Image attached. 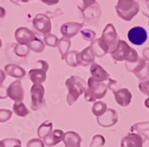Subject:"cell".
Returning <instances> with one entry per match:
<instances>
[{"mask_svg": "<svg viewBox=\"0 0 149 147\" xmlns=\"http://www.w3.org/2000/svg\"><path fill=\"white\" fill-rule=\"evenodd\" d=\"M102 38L104 41L109 47V53L112 52L116 48L119 40L118 34L114 25L111 23H108L103 30Z\"/></svg>", "mask_w": 149, "mask_h": 147, "instance_id": "ba28073f", "label": "cell"}, {"mask_svg": "<svg viewBox=\"0 0 149 147\" xmlns=\"http://www.w3.org/2000/svg\"><path fill=\"white\" fill-rule=\"evenodd\" d=\"M115 97L116 103L122 107H126L130 105L132 94L127 88H120L119 90L113 92Z\"/></svg>", "mask_w": 149, "mask_h": 147, "instance_id": "2e32d148", "label": "cell"}, {"mask_svg": "<svg viewBox=\"0 0 149 147\" xmlns=\"http://www.w3.org/2000/svg\"><path fill=\"white\" fill-rule=\"evenodd\" d=\"M88 88L84 93V99L87 102H95L104 97L107 93V87L103 82H97L90 77L87 81Z\"/></svg>", "mask_w": 149, "mask_h": 147, "instance_id": "277c9868", "label": "cell"}, {"mask_svg": "<svg viewBox=\"0 0 149 147\" xmlns=\"http://www.w3.org/2000/svg\"><path fill=\"white\" fill-rule=\"evenodd\" d=\"M7 97L10 99L14 100L15 102H21L24 99L25 91L22 86L21 80L17 79L12 82L7 89Z\"/></svg>", "mask_w": 149, "mask_h": 147, "instance_id": "9c48e42d", "label": "cell"}, {"mask_svg": "<svg viewBox=\"0 0 149 147\" xmlns=\"http://www.w3.org/2000/svg\"><path fill=\"white\" fill-rule=\"evenodd\" d=\"M139 9L142 14L149 17V0H138Z\"/></svg>", "mask_w": 149, "mask_h": 147, "instance_id": "1f68e13d", "label": "cell"}, {"mask_svg": "<svg viewBox=\"0 0 149 147\" xmlns=\"http://www.w3.org/2000/svg\"><path fill=\"white\" fill-rule=\"evenodd\" d=\"M84 23L69 22L63 23L61 27V33L63 37L70 40L76 35L83 28Z\"/></svg>", "mask_w": 149, "mask_h": 147, "instance_id": "7c38bea8", "label": "cell"}, {"mask_svg": "<svg viewBox=\"0 0 149 147\" xmlns=\"http://www.w3.org/2000/svg\"><path fill=\"white\" fill-rule=\"evenodd\" d=\"M77 62L78 65L84 66H88L95 62V55L92 52L90 46L85 48L81 52L78 53L77 56Z\"/></svg>", "mask_w": 149, "mask_h": 147, "instance_id": "ac0fdd59", "label": "cell"}, {"mask_svg": "<svg viewBox=\"0 0 149 147\" xmlns=\"http://www.w3.org/2000/svg\"><path fill=\"white\" fill-rule=\"evenodd\" d=\"M37 64H39L41 68L46 69V71L49 69V64H48V63L46 62V61H42V60H39V61H37Z\"/></svg>", "mask_w": 149, "mask_h": 147, "instance_id": "74e56055", "label": "cell"}, {"mask_svg": "<svg viewBox=\"0 0 149 147\" xmlns=\"http://www.w3.org/2000/svg\"><path fill=\"white\" fill-rule=\"evenodd\" d=\"M91 50L98 57H104L106 54L109 53V47L102 37L98 39H95L90 44Z\"/></svg>", "mask_w": 149, "mask_h": 147, "instance_id": "e0dca14e", "label": "cell"}, {"mask_svg": "<svg viewBox=\"0 0 149 147\" xmlns=\"http://www.w3.org/2000/svg\"><path fill=\"white\" fill-rule=\"evenodd\" d=\"M84 21L88 23H93L97 22L101 17V9L98 2L93 5L90 7L81 11Z\"/></svg>", "mask_w": 149, "mask_h": 147, "instance_id": "5bb4252c", "label": "cell"}, {"mask_svg": "<svg viewBox=\"0 0 149 147\" xmlns=\"http://www.w3.org/2000/svg\"><path fill=\"white\" fill-rule=\"evenodd\" d=\"M71 46V42L69 39L63 37L59 40L58 43V48L61 55V59L63 60L66 58V55L68 54L69 49Z\"/></svg>", "mask_w": 149, "mask_h": 147, "instance_id": "cb8c5ba5", "label": "cell"}, {"mask_svg": "<svg viewBox=\"0 0 149 147\" xmlns=\"http://www.w3.org/2000/svg\"><path fill=\"white\" fill-rule=\"evenodd\" d=\"M115 8L121 19L130 21L139 13V5L135 0H119Z\"/></svg>", "mask_w": 149, "mask_h": 147, "instance_id": "3957f363", "label": "cell"}, {"mask_svg": "<svg viewBox=\"0 0 149 147\" xmlns=\"http://www.w3.org/2000/svg\"><path fill=\"white\" fill-rule=\"evenodd\" d=\"M14 147H22L20 145H16Z\"/></svg>", "mask_w": 149, "mask_h": 147, "instance_id": "ee69618b", "label": "cell"}, {"mask_svg": "<svg viewBox=\"0 0 149 147\" xmlns=\"http://www.w3.org/2000/svg\"><path fill=\"white\" fill-rule=\"evenodd\" d=\"M19 1H21V2H24V3H26V2H29V1H31V0H19Z\"/></svg>", "mask_w": 149, "mask_h": 147, "instance_id": "7bdbcfd3", "label": "cell"}, {"mask_svg": "<svg viewBox=\"0 0 149 147\" xmlns=\"http://www.w3.org/2000/svg\"><path fill=\"white\" fill-rule=\"evenodd\" d=\"M16 145H21L20 140L17 139H5L1 141V147H14Z\"/></svg>", "mask_w": 149, "mask_h": 147, "instance_id": "836d02e7", "label": "cell"}, {"mask_svg": "<svg viewBox=\"0 0 149 147\" xmlns=\"http://www.w3.org/2000/svg\"><path fill=\"white\" fill-rule=\"evenodd\" d=\"M13 110H14L15 114L17 115L18 117H25L29 113V111L28 110V108H26V105H24L22 102H14V105H13Z\"/></svg>", "mask_w": 149, "mask_h": 147, "instance_id": "4316f807", "label": "cell"}, {"mask_svg": "<svg viewBox=\"0 0 149 147\" xmlns=\"http://www.w3.org/2000/svg\"><path fill=\"white\" fill-rule=\"evenodd\" d=\"M78 53L79 52L78 51L73 50L66 55L65 60L69 66H72V67H75V66H78V62H77V56H78Z\"/></svg>", "mask_w": 149, "mask_h": 147, "instance_id": "f1b7e54d", "label": "cell"}, {"mask_svg": "<svg viewBox=\"0 0 149 147\" xmlns=\"http://www.w3.org/2000/svg\"><path fill=\"white\" fill-rule=\"evenodd\" d=\"M14 36L17 43L24 46H27L28 44L34 41L37 38L34 32L26 27H20L17 29Z\"/></svg>", "mask_w": 149, "mask_h": 147, "instance_id": "8fae6325", "label": "cell"}, {"mask_svg": "<svg viewBox=\"0 0 149 147\" xmlns=\"http://www.w3.org/2000/svg\"><path fill=\"white\" fill-rule=\"evenodd\" d=\"M15 53L19 57H26L29 55L30 49L28 48L27 46H24V45H20V44H17L15 46Z\"/></svg>", "mask_w": 149, "mask_h": 147, "instance_id": "f546056e", "label": "cell"}, {"mask_svg": "<svg viewBox=\"0 0 149 147\" xmlns=\"http://www.w3.org/2000/svg\"><path fill=\"white\" fill-rule=\"evenodd\" d=\"M66 86L68 90L67 102L69 105H72L74 102H76L80 96L86 91L88 85H86L83 78L77 76H72L66 81Z\"/></svg>", "mask_w": 149, "mask_h": 147, "instance_id": "6da1fadb", "label": "cell"}, {"mask_svg": "<svg viewBox=\"0 0 149 147\" xmlns=\"http://www.w3.org/2000/svg\"><path fill=\"white\" fill-rule=\"evenodd\" d=\"M10 2H13L14 4H16V5H19V6H20V5H19V0H10Z\"/></svg>", "mask_w": 149, "mask_h": 147, "instance_id": "b9f144b4", "label": "cell"}, {"mask_svg": "<svg viewBox=\"0 0 149 147\" xmlns=\"http://www.w3.org/2000/svg\"><path fill=\"white\" fill-rule=\"evenodd\" d=\"M32 29L34 34L46 37L52 32L51 20L46 14H37L32 20Z\"/></svg>", "mask_w": 149, "mask_h": 147, "instance_id": "5b68a950", "label": "cell"}, {"mask_svg": "<svg viewBox=\"0 0 149 147\" xmlns=\"http://www.w3.org/2000/svg\"><path fill=\"white\" fill-rule=\"evenodd\" d=\"M96 0H82V4L81 6H78V8L81 12L86 9L87 8L90 7L96 3Z\"/></svg>", "mask_w": 149, "mask_h": 147, "instance_id": "d590c367", "label": "cell"}, {"mask_svg": "<svg viewBox=\"0 0 149 147\" xmlns=\"http://www.w3.org/2000/svg\"><path fill=\"white\" fill-rule=\"evenodd\" d=\"M63 137H64V133L63 131L59 129L54 130L48 137L43 139V142L48 146H54L62 141L63 140Z\"/></svg>", "mask_w": 149, "mask_h": 147, "instance_id": "7402d4cb", "label": "cell"}, {"mask_svg": "<svg viewBox=\"0 0 149 147\" xmlns=\"http://www.w3.org/2000/svg\"><path fill=\"white\" fill-rule=\"evenodd\" d=\"M90 72L93 78L97 82H103L107 81L110 78V75L107 73V72L104 70L102 66L95 62L91 64Z\"/></svg>", "mask_w": 149, "mask_h": 147, "instance_id": "d6986e66", "label": "cell"}, {"mask_svg": "<svg viewBox=\"0 0 149 147\" xmlns=\"http://www.w3.org/2000/svg\"><path fill=\"white\" fill-rule=\"evenodd\" d=\"M145 105H146V108H148L149 109V98L146 99V101H145Z\"/></svg>", "mask_w": 149, "mask_h": 147, "instance_id": "60d3db41", "label": "cell"}, {"mask_svg": "<svg viewBox=\"0 0 149 147\" xmlns=\"http://www.w3.org/2000/svg\"><path fill=\"white\" fill-rule=\"evenodd\" d=\"M44 41L45 43L47 46H52V47H56V46H58V43L59 40L54 34H49V35L44 37Z\"/></svg>", "mask_w": 149, "mask_h": 147, "instance_id": "d6a6232c", "label": "cell"}, {"mask_svg": "<svg viewBox=\"0 0 149 147\" xmlns=\"http://www.w3.org/2000/svg\"><path fill=\"white\" fill-rule=\"evenodd\" d=\"M148 19H149V17H148ZM148 26H149V20H148Z\"/></svg>", "mask_w": 149, "mask_h": 147, "instance_id": "f6af8a7d", "label": "cell"}, {"mask_svg": "<svg viewBox=\"0 0 149 147\" xmlns=\"http://www.w3.org/2000/svg\"><path fill=\"white\" fill-rule=\"evenodd\" d=\"M146 138L139 134L129 133L121 141V147H142Z\"/></svg>", "mask_w": 149, "mask_h": 147, "instance_id": "4fadbf2b", "label": "cell"}, {"mask_svg": "<svg viewBox=\"0 0 149 147\" xmlns=\"http://www.w3.org/2000/svg\"><path fill=\"white\" fill-rule=\"evenodd\" d=\"M52 123L49 121H46L40 126L37 130V134L40 138L44 139L52 133Z\"/></svg>", "mask_w": 149, "mask_h": 147, "instance_id": "d4e9b609", "label": "cell"}, {"mask_svg": "<svg viewBox=\"0 0 149 147\" xmlns=\"http://www.w3.org/2000/svg\"><path fill=\"white\" fill-rule=\"evenodd\" d=\"M81 34L82 38L84 41H91V42L95 40V35H96L95 32L90 29H84V30L81 31Z\"/></svg>", "mask_w": 149, "mask_h": 147, "instance_id": "4dcf8cb0", "label": "cell"}, {"mask_svg": "<svg viewBox=\"0 0 149 147\" xmlns=\"http://www.w3.org/2000/svg\"><path fill=\"white\" fill-rule=\"evenodd\" d=\"M142 55L144 56L145 59L147 61H149V47L144 49V50L142 52Z\"/></svg>", "mask_w": 149, "mask_h": 147, "instance_id": "ab89813d", "label": "cell"}, {"mask_svg": "<svg viewBox=\"0 0 149 147\" xmlns=\"http://www.w3.org/2000/svg\"><path fill=\"white\" fill-rule=\"evenodd\" d=\"M27 46L30 50H32L33 52H35L37 53L42 52L45 49V44L38 38H36L34 41L28 44Z\"/></svg>", "mask_w": 149, "mask_h": 147, "instance_id": "83f0119b", "label": "cell"}, {"mask_svg": "<svg viewBox=\"0 0 149 147\" xmlns=\"http://www.w3.org/2000/svg\"><path fill=\"white\" fill-rule=\"evenodd\" d=\"M27 147H44V144L39 139H32L28 142Z\"/></svg>", "mask_w": 149, "mask_h": 147, "instance_id": "8d00e7d4", "label": "cell"}, {"mask_svg": "<svg viewBox=\"0 0 149 147\" xmlns=\"http://www.w3.org/2000/svg\"><path fill=\"white\" fill-rule=\"evenodd\" d=\"M63 141L66 147H81L82 139L76 132H67L64 134Z\"/></svg>", "mask_w": 149, "mask_h": 147, "instance_id": "44dd1931", "label": "cell"}, {"mask_svg": "<svg viewBox=\"0 0 149 147\" xmlns=\"http://www.w3.org/2000/svg\"><path fill=\"white\" fill-rule=\"evenodd\" d=\"M110 54L113 59L116 61H126V62L133 63L139 58L137 52L130 47L125 41L120 39L119 40L116 48Z\"/></svg>", "mask_w": 149, "mask_h": 147, "instance_id": "7a4b0ae2", "label": "cell"}, {"mask_svg": "<svg viewBox=\"0 0 149 147\" xmlns=\"http://www.w3.org/2000/svg\"><path fill=\"white\" fill-rule=\"evenodd\" d=\"M107 111V105L103 102H97L92 108V112L97 117H102Z\"/></svg>", "mask_w": 149, "mask_h": 147, "instance_id": "484cf974", "label": "cell"}, {"mask_svg": "<svg viewBox=\"0 0 149 147\" xmlns=\"http://www.w3.org/2000/svg\"><path fill=\"white\" fill-rule=\"evenodd\" d=\"M46 70L41 67L34 68L29 73V78L34 85H41L46 79Z\"/></svg>", "mask_w": 149, "mask_h": 147, "instance_id": "ffe728a7", "label": "cell"}, {"mask_svg": "<svg viewBox=\"0 0 149 147\" xmlns=\"http://www.w3.org/2000/svg\"><path fill=\"white\" fill-rule=\"evenodd\" d=\"M125 66L128 71L132 72L140 81H149V62L142 57H139L135 62H126Z\"/></svg>", "mask_w": 149, "mask_h": 147, "instance_id": "8992f818", "label": "cell"}, {"mask_svg": "<svg viewBox=\"0 0 149 147\" xmlns=\"http://www.w3.org/2000/svg\"><path fill=\"white\" fill-rule=\"evenodd\" d=\"M139 89L143 94L149 97V81H142L139 83Z\"/></svg>", "mask_w": 149, "mask_h": 147, "instance_id": "e575fe53", "label": "cell"}, {"mask_svg": "<svg viewBox=\"0 0 149 147\" xmlns=\"http://www.w3.org/2000/svg\"><path fill=\"white\" fill-rule=\"evenodd\" d=\"M40 1L42 2H43L44 4H46L47 5H49V6L54 5L59 2V0H40Z\"/></svg>", "mask_w": 149, "mask_h": 147, "instance_id": "f35d334b", "label": "cell"}, {"mask_svg": "<svg viewBox=\"0 0 149 147\" xmlns=\"http://www.w3.org/2000/svg\"><path fill=\"white\" fill-rule=\"evenodd\" d=\"M118 120V116L117 113L111 108L107 109L106 113L102 117H97V122L101 126L107 128V127L113 126L117 123Z\"/></svg>", "mask_w": 149, "mask_h": 147, "instance_id": "9a60e30c", "label": "cell"}, {"mask_svg": "<svg viewBox=\"0 0 149 147\" xmlns=\"http://www.w3.org/2000/svg\"><path fill=\"white\" fill-rule=\"evenodd\" d=\"M45 89L42 85H34L31 88V108L34 111H37L46 104L44 99Z\"/></svg>", "mask_w": 149, "mask_h": 147, "instance_id": "52a82bcc", "label": "cell"}, {"mask_svg": "<svg viewBox=\"0 0 149 147\" xmlns=\"http://www.w3.org/2000/svg\"><path fill=\"white\" fill-rule=\"evenodd\" d=\"M5 71L8 76L14 78H22L26 76L25 69L15 64H7L5 66Z\"/></svg>", "mask_w": 149, "mask_h": 147, "instance_id": "603a6c76", "label": "cell"}, {"mask_svg": "<svg viewBox=\"0 0 149 147\" xmlns=\"http://www.w3.org/2000/svg\"><path fill=\"white\" fill-rule=\"evenodd\" d=\"M128 40L136 46H141L148 39L147 32L144 28L136 26L130 29L127 33Z\"/></svg>", "mask_w": 149, "mask_h": 147, "instance_id": "30bf717a", "label": "cell"}]
</instances>
